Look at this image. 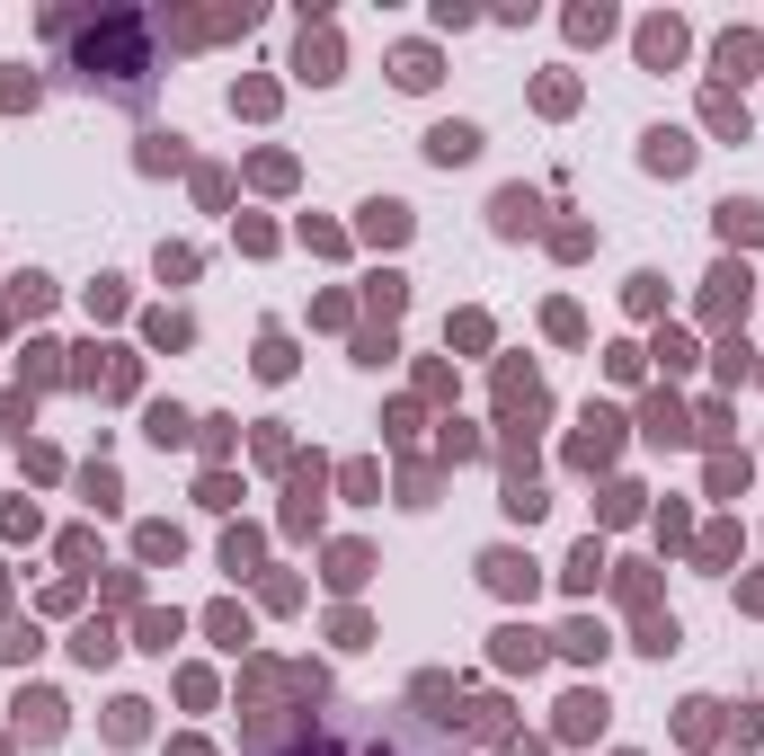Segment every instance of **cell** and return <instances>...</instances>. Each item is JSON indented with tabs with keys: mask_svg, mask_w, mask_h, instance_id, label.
<instances>
[{
	"mask_svg": "<svg viewBox=\"0 0 764 756\" xmlns=\"http://www.w3.org/2000/svg\"><path fill=\"white\" fill-rule=\"evenodd\" d=\"M204 632H214V641H232V650H240V641H249V614H240V605H214V614H204Z\"/></svg>",
	"mask_w": 764,
	"mask_h": 756,
	"instance_id": "obj_26",
	"label": "cell"
},
{
	"mask_svg": "<svg viewBox=\"0 0 764 756\" xmlns=\"http://www.w3.org/2000/svg\"><path fill=\"white\" fill-rule=\"evenodd\" d=\"M320 756H409V747H400V738H391V730L374 721V730H346V738H329Z\"/></svg>",
	"mask_w": 764,
	"mask_h": 756,
	"instance_id": "obj_12",
	"label": "cell"
},
{
	"mask_svg": "<svg viewBox=\"0 0 764 756\" xmlns=\"http://www.w3.org/2000/svg\"><path fill=\"white\" fill-rule=\"evenodd\" d=\"M169 756H204V738H178V747H169Z\"/></svg>",
	"mask_w": 764,
	"mask_h": 756,
	"instance_id": "obj_40",
	"label": "cell"
},
{
	"mask_svg": "<svg viewBox=\"0 0 764 756\" xmlns=\"http://www.w3.org/2000/svg\"><path fill=\"white\" fill-rule=\"evenodd\" d=\"M561 650H569V659H604V632H596V624H569Z\"/></svg>",
	"mask_w": 764,
	"mask_h": 756,
	"instance_id": "obj_35",
	"label": "cell"
},
{
	"mask_svg": "<svg viewBox=\"0 0 764 756\" xmlns=\"http://www.w3.org/2000/svg\"><path fill=\"white\" fill-rule=\"evenodd\" d=\"M81 72L90 90H125V98H143V72H152V54H143V19H98L90 45H81Z\"/></svg>",
	"mask_w": 764,
	"mask_h": 756,
	"instance_id": "obj_1",
	"label": "cell"
},
{
	"mask_svg": "<svg viewBox=\"0 0 764 756\" xmlns=\"http://www.w3.org/2000/svg\"><path fill=\"white\" fill-rule=\"evenodd\" d=\"M187 338H196L187 312H152V348H187Z\"/></svg>",
	"mask_w": 764,
	"mask_h": 756,
	"instance_id": "obj_27",
	"label": "cell"
},
{
	"mask_svg": "<svg viewBox=\"0 0 764 756\" xmlns=\"http://www.w3.org/2000/svg\"><path fill=\"white\" fill-rule=\"evenodd\" d=\"M471 152H480V125H462V116H454V125H436V133H427V161H436V170H462V161H471Z\"/></svg>",
	"mask_w": 764,
	"mask_h": 756,
	"instance_id": "obj_5",
	"label": "cell"
},
{
	"mask_svg": "<svg viewBox=\"0 0 764 756\" xmlns=\"http://www.w3.org/2000/svg\"><path fill=\"white\" fill-rule=\"evenodd\" d=\"M133 543H143V561H178V525H143Z\"/></svg>",
	"mask_w": 764,
	"mask_h": 756,
	"instance_id": "obj_32",
	"label": "cell"
},
{
	"mask_svg": "<svg viewBox=\"0 0 764 756\" xmlns=\"http://www.w3.org/2000/svg\"><path fill=\"white\" fill-rule=\"evenodd\" d=\"M703 312H712V321H738V312H747V267H712Z\"/></svg>",
	"mask_w": 764,
	"mask_h": 756,
	"instance_id": "obj_10",
	"label": "cell"
},
{
	"mask_svg": "<svg viewBox=\"0 0 764 756\" xmlns=\"http://www.w3.org/2000/svg\"><path fill=\"white\" fill-rule=\"evenodd\" d=\"M561 579H569V596H596V579H604V553H596V534H587L578 553H569V570H561Z\"/></svg>",
	"mask_w": 764,
	"mask_h": 756,
	"instance_id": "obj_19",
	"label": "cell"
},
{
	"mask_svg": "<svg viewBox=\"0 0 764 756\" xmlns=\"http://www.w3.org/2000/svg\"><path fill=\"white\" fill-rule=\"evenodd\" d=\"M143 712H152V703H116V712H107V738H143Z\"/></svg>",
	"mask_w": 764,
	"mask_h": 756,
	"instance_id": "obj_36",
	"label": "cell"
},
{
	"mask_svg": "<svg viewBox=\"0 0 764 756\" xmlns=\"http://www.w3.org/2000/svg\"><path fill=\"white\" fill-rule=\"evenodd\" d=\"M365 241H383V249L409 241V205H400V196H374V205H365Z\"/></svg>",
	"mask_w": 764,
	"mask_h": 756,
	"instance_id": "obj_9",
	"label": "cell"
},
{
	"mask_svg": "<svg viewBox=\"0 0 764 756\" xmlns=\"http://www.w3.org/2000/svg\"><path fill=\"white\" fill-rule=\"evenodd\" d=\"M640 161H649L658 178H684V170H693V143H684L675 125H649V133H640Z\"/></svg>",
	"mask_w": 764,
	"mask_h": 756,
	"instance_id": "obj_3",
	"label": "cell"
},
{
	"mask_svg": "<svg viewBox=\"0 0 764 756\" xmlns=\"http://www.w3.org/2000/svg\"><path fill=\"white\" fill-rule=\"evenodd\" d=\"M258 374H267V383H285V374H294V338H285V329H267V338H258Z\"/></svg>",
	"mask_w": 764,
	"mask_h": 756,
	"instance_id": "obj_20",
	"label": "cell"
},
{
	"mask_svg": "<svg viewBox=\"0 0 764 756\" xmlns=\"http://www.w3.org/2000/svg\"><path fill=\"white\" fill-rule=\"evenodd\" d=\"M640 419H649V437H658V445H693V419H684V409H675L667 392H658V400L640 409Z\"/></svg>",
	"mask_w": 764,
	"mask_h": 756,
	"instance_id": "obj_14",
	"label": "cell"
},
{
	"mask_svg": "<svg viewBox=\"0 0 764 756\" xmlns=\"http://www.w3.org/2000/svg\"><path fill=\"white\" fill-rule=\"evenodd\" d=\"M507 756H542V747H525V738H516V747H507Z\"/></svg>",
	"mask_w": 764,
	"mask_h": 756,
	"instance_id": "obj_41",
	"label": "cell"
},
{
	"mask_svg": "<svg viewBox=\"0 0 764 756\" xmlns=\"http://www.w3.org/2000/svg\"><path fill=\"white\" fill-rule=\"evenodd\" d=\"M712 133H729V143H747V107H738V90H712Z\"/></svg>",
	"mask_w": 764,
	"mask_h": 756,
	"instance_id": "obj_21",
	"label": "cell"
},
{
	"mask_svg": "<svg viewBox=\"0 0 764 756\" xmlns=\"http://www.w3.org/2000/svg\"><path fill=\"white\" fill-rule=\"evenodd\" d=\"M374 561H365V543H338V553H329V588H356Z\"/></svg>",
	"mask_w": 764,
	"mask_h": 756,
	"instance_id": "obj_24",
	"label": "cell"
},
{
	"mask_svg": "<svg viewBox=\"0 0 764 756\" xmlns=\"http://www.w3.org/2000/svg\"><path fill=\"white\" fill-rule=\"evenodd\" d=\"M569 36H578V45H604V36H613V10H569Z\"/></svg>",
	"mask_w": 764,
	"mask_h": 756,
	"instance_id": "obj_29",
	"label": "cell"
},
{
	"mask_svg": "<svg viewBox=\"0 0 764 756\" xmlns=\"http://www.w3.org/2000/svg\"><path fill=\"white\" fill-rule=\"evenodd\" d=\"M72 650H81V667H107V659H116V632H107V624H81Z\"/></svg>",
	"mask_w": 764,
	"mask_h": 756,
	"instance_id": "obj_25",
	"label": "cell"
},
{
	"mask_svg": "<svg viewBox=\"0 0 764 756\" xmlns=\"http://www.w3.org/2000/svg\"><path fill=\"white\" fill-rule=\"evenodd\" d=\"M143 170H187V133H143Z\"/></svg>",
	"mask_w": 764,
	"mask_h": 756,
	"instance_id": "obj_22",
	"label": "cell"
},
{
	"mask_svg": "<svg viewBox=\"0 0 764 756\" xmlns=\"http://www.w3.org/2000/svg\"><path fill=\"white\" fill-rule=\"evenodd\" d=\"M755 62H764V36H755V27H729V36L712 45V72H720V90H729V81H747Z\"/></svg>",
	"mask_w": 764,
	"mask_h": 756,
	"instance_id": "obj_2",
	"label": "cell"
},
{
	"mask_svg": "<svg viewBox=\"0 0 764 756\" xmlns=\"http://www.w3.org/2000/svg\"><path fill=\"white\" fill-rule=\"evenodd\" d=\"M480 579H490L498 596H533V561L525 553H480Z\"/></svg>",
	"mask_w": 764,
	"mask_h": 756,
	"instance_id": "obj_6",
	"label": "cell"
},
{
	"mask_svg": "<svg viewBox=\"0 0 764 756\" xmlns=\"http://www.w3.org/2000/svg\"><path fill=\"white\" fill-rule=\"evenodd\" d=\"M45 303H54V286H45V277H19V294H10V312H45Z\"/></svg>",
	"mask_w": 764,
	"mask_h": 756,
	"instance_id": "obj_37",
	"label": "cell"
},
{
	"mask_svg": "<svg viewBox=\"0 0 764 756\" xmlns=\"http://www.w3.org/2000/svg\"><path fill=\"white\" fill-rule=\"evenodd\" d=\"M720 241H729V249H755V241H764V205H738V196H729V205H720Z\"/></svg>",
	"mask_w": 764,
	"mask_h": 756,
	"instance_id": "obj_11",
	"label": "cell"
},
{
	"mask_svg": "<svg viewBox=\"0 0 764 756\" xmlns=\"http://www.w3.org/2000/svg\"><path fill=\"white\" fill-rule=\"evenodd\" d=\"M462 730H480V738H498V730H507V712H498V703H471V712H462Z\"/></svg>",
	"mask_w": 764,
	"mask_h": 756,
	"instance_id": "obj_39",
	"label": "cell"
},
{
	"mask_svg": "<svg viewBox=\"0 0 764 756\" xmlns=\"http://www.w3.org/2000/svg\"><path fill=\"white\" fill-rule=\"evenodd\" d=\"M223 570H232V579L258 570V534H232V543H223Z\"/></svg>",
	"mask_w": 764,
	"mask_h": 756,
	"instance_id": "obj_33",
	"label": "cell"
},
{
	"mask_svg": "<svg viewBox=\"0 0 764 756\" xmlns=\"http://www.w3.org/2000/svg\"><path fill=\"white\" fill-rule=\"evenodd\" d=\"M81 499H90V508H116V499H125V490H116V472H107V463H90V472H81Z\"/></svg>",
	"mask_w": 764,
	"mask_h": 756,
	"instance_id": "obj_28",
	"label": "cell"
},
{
	"mask_svg": "<svg viewBox=\"0 0 764 756\" xmlns=\"http://www.w3.org/2000/svg\"><path fill=\"white\" fill-rule=\"evenodd\" d=\"M498 667H525V676H533V667H542V632L507 624V632H498Z\"/></svg>",
	"mask_w": 764,
	"mask_h": 756,
	"instance_id": "obj_16",
	"label": "cell"
},
{
	"mask_svg": "<svg viewBox=\"0 0 764 756\" xmlns=\"http://www.w3.org/2000/svg\"><path fill=\"white\" fill-rule=\"evenodd\" d=\"M143 428H152V445H187V437H196V419H187V409H169V400L152 409V419H143Z\"/></svg>",
	"mask_w": 764,
	"mask_h": 756,
	"instance_id": "obj_23",
	"label": "cell"
},
{
	"mask_svg": "<svg viewBox=\"0 0 764 756\" xmlns=\"http://www.w3.org/2000/svg\"><path fill=\"white\" fill-rule=\"evenodd\" d=\"M294 72H303V81H338V36H329V27H303Z\"/></svg>",
	"mask_w": 764,
	"mask_h": 756,
	"instance_id": "obj_8",
	"label": "cell"
},
{
	"mask_svg": "<svg viewBox=\"0 0 764 756\" xmlns=\"http://www.w3.org/2000/svg\"><path fill=\"white\" fill-rule=\"evenodd\" d=\"M391 81H400V90H436V54H427V45H400V54H391Z\"/></svg>",
	"mask_w": 764,
	"mask_h": 756,
	"instance_id": "obj_15",
	"label": "cell"
},
{
	"mask_svg": "<svg viewBox=\"0 0 764 756\" xmlns=\"http://www.w3.org/2000/svg\"><path fill=\"white\" fill-rule=\"evenodd\" d=\"M675 54H684V27H675V19H649V27H640V62H649V72H667Z\"/></svg>",
	"mask_w": 764,
	"mask_h": 756,
	"instance_id": "obj_13",
	"label": "cell"
},
{
	"mask_svg": "<svg viewBox=\"0 0 764 756\" xmlns=\"http://www.w3.org/2000/svg\"><path fill=\"white\" fill-rule=\"evenodd\" d=\"M613 445H622V419H613V409H587V437H569V463H613Z\"/></svg>",
	"mask_w": 764,
	"mask_h": 756,
	"instance_id": "obj_4",
	"label": "cell"
},
{
	"mask_svg": "<svg viewBox=\"0 0 764 756\" xmlns=\"http://www.w3.org/2000/svg\"><path fill=\"white\" fill-rule=\"evenodd\" d=\"M178 641V614H143V650H169Z\"/></svg>",
	"mask_w": 764,
	"mask_h": 756,
	"instance_id": "obj_38",
	"label": "cell"
},
{
	"mask_svg": "<svg viewBox=\"0 0 764 756\" xmlns=\"http://www.w3.org/2000/svg\"><path fill=\"white\" fill-rule=\"evenodd\" d=\"M640 516V490H632V480H613V490H604V525H632Z\"/></svg>",
	"mask_w": 764,
	"mask_h": 756,
	"instance_id": "obj_30",
	"label": "cell"
},
{
	"mask_svg": "<svg viewBox=\"0 0 764 756\" xmlns=\"http://www.w3.org/2000/svg\"><path fill=\"white\" fill-rule=\"evenodd\" d=\"M19 730L27 738H62V703L54 695H19Z\"/></svg>",
	"mask_w": 764,
	"mask_h": 756,
	"instance_id": "obj_17",
	"label": "cell"
},
{
	"mask_svg": "<svg viewBox=\"0 0 764 756\" xmlns=\"http://www.w3.org/2000/svg\"><path fill=\"white\" fill-rule=\"evenodd\" d=\"M365 303H374V312H383V321H391V312H400V303H409V286H400V277H374V286H365Z\"/></svg>",
	"mask_w": 764,
	"mask_h": 756,
	"instance_id": "obj_34",
	"label": "cell"
},
{
	"mask_svg": "<svg viewBox=\"0 0 764 756\" xmlns=\"http://www.w3.org/2000/svg\"><path fill=\"white\" fill-rule=\"evenodd\" d=\"M490 214H498V232H542V196L533 187H498Z\"/></svg>",
	"mask_w": 764,
	"mask_h": 756,
	"instance_id": "obj_7",
	"label": "cell"
},
{
	"mask_svg": "<svg viewBox=\"0 0 764 756\" xmlns=\"http://www.w3.org/2000/svg\"><path fill=\"white\" fill-rule=\"evenodd\" d=\"M533 98H542V107H551V116H569V107H578V81H569V72H551V81H542V90H533Z\"/></svg>",
	"mask_w": 764,
	"mask_h": 756,
	"instance_id": "obj_31",
	"label": "cell"
},
{
	"mask_svg": "<svg viewBox=\"0 0 764 756\" xmlns=\"http://www.w3.org/2000/svg\"><path fill=\"white\" fill-rule=\"evenodd\" d=\"M604 730V695H569L561 703V738H596Z\"/></svg>",
	"mask_w": 764,
	"mask_h": 756,
	"instance_id": "obj_18",
	"label": "cell"
}]
</instances>
